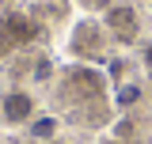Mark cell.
Wrapping results in <instances>:
<instances>
[{
    "label": "cell",
    "mask_w": 152,
    "mask_h": 144,
    "mask_svg": "<svg viewBox=\"0 0 152 144\" xmlns=\"http://www.w3.org/2000/svg\"><path fill=\"white\" fill-rule=\"evenodd\" d=\"M107 27L99 23V19H80L72 27V38H69V53L76 61H91V57L103 53V46H107Z\"/></svg>",
    "instance_id": "obj_1"
},
{
    "label": "cell",
    "mask_w": 152,
    "mask_h": 144,
    "mask_svg": "<svg viewBox=\"0 0 152 144\" xmlns=\"http://www.w3.org/2000/svg\"><path fill=\"white\" fill-rule=\"evenodd\" d=\"M38 38V23L23 12H4L0 15V53H12L19 46H31Z\"/></svg>",
    "instance_id": "obj_2"
},
{
    "label": "cell",
    "mask_w": 152,
    "mask_h": 144,
    "mask_svg": "<svg viewBox=\"0 0 152 144\" xmlns=\"http://www.w3.org/2000/svg\"><path fill=\"white\" fill-rule=\"evenodd\" d=\"M34 114H38V103L27 87H8L0 95V118H4V125H31Z\"/></svg>",
    "instance_id": "obj_3"
},
{
    "label": "cell",
    "mask_w": 152,
    "mask_h": 144,
    "mask_svg": "<svg viewBox=\"0 0 152 144\" xmlns=\"http://www.w3.org/2000/svg\"><path fill=\"white\" fill-rule=\"evenodd\" d=\"M103 27H107V34L114 42H137V34H141V15H137L133 4H114V8L103 12Z\"/></svg>",
    "instance_id": "obj_4"
},
{
    "label": "cell",
    "mask_w": 152,
    "mask_h": 144,
    "mask_svg": "<svg viewBox=\"0 0 152 144\" xmlns=\"http://www.w3.org/2000/svg\"><path fill=\"white\" fill-rule=\"evenodd\" d=\"M27 137L38 140V144L57 140V137H61V118H57V114H34V121L27 125Z\"/></svg>",
    "instance_id": "obj_5"
},
{
    "label": "cell",
    "mask_w": 152,
    "mask_h": 144,
    "mask_svg": "<svg viewBox=\"0 0 152 144\" xmlns=\"http://www.w3.org/2000/svg\"><path fill=\"white\" fill-rule=\"evenodd\" d=\"M141 99V87L137 84H126V87H118V106H133Z\"/></svg>",
    "instance_id": "obj_6"
},
{
    "label": "cell",
    "mask_w": 152,
    "mask_h": 144,
    "mask_svg": "<svg viewBox=\"0 0 152 144\" xmlns=\"http://www.w3.org/2000/svg\"><path fill=\"white\" fill-rule=\"evenodd\" d=\"M141 65L152 72V42H145V49H141Z\"/></svg>",
    "instance_id": "obj_7"
},
{
    "label": "cell",
    "mask_w": 152,
    "mask_h": 144,
    "mask_svg": "<svg viewBox=\"0 0 152 144\" xmlns=\"http://www.w3.org/2000/svg\"><path fill=\"white\" fill-rule=\"evenodd\" d=\"M99 144H122V140H118V137H103Z\"/></svg>",
    "instance_id": "obj_8"
},
{
    "label": "cell",
    "mask_w": 152,
    "mask_h": 144,
    "mask_svg": "<svg viewBox=\"0 0 152 144\" xmlns=\"http://www.w3.org/2000/svg\"><path fill=\"white\" fill-rule=\"evenodd\" d=\"M46 144H69V140H65V137H57V140H46Z\"/></svg>",
    "instance_id": "obj_9"
}]
</instances>
